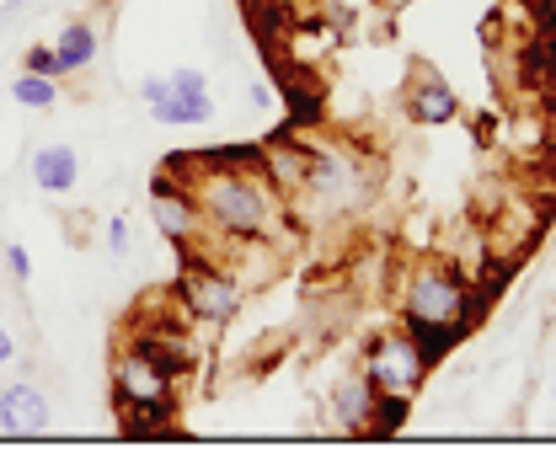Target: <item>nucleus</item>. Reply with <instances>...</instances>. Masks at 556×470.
I'll list each match as a JSON object with an SVG mask.
<instances>
[{
    "label": "nucleus",
    "instance_id": "obj_18",
    "mask_svg": "<svg viewBox=\"0 0 556 470\" xmlns=\"http://www.w3.org/2000/svg\"><path fill=\"white\" fill-rule=\"evenodd\" d=\"M108 246H113V252H129V219H124V214L108 219Z\"/></svg>",
    "mask_w": 556,
    "mask_h": 470
},
{
    "label": "nucleus",
    "instance_id": "obj_13",
    "mask_svg": "<svg viewBox=\"0 0 556 470\" xmlns=\"http://www.w3.org/2000/svg\"><path fill=\"white\" fill-rule=\"evenodd\" d=\"M11 97H16L22 107H33V113H49V107L60 102V80H54V75H33V69H22L16 86H11Z\"/></svg>",
    "mask_w": 556,
    "mask_h": 470
},
{
    "label": "nucleus",
    "instance_id": "obj_19",
    "mask_svg": "<svg viewBox=\"0 0 556 470\" xmlns=\"http://www.w3.org/2000/svg\"><path fill=\"white\" fill-rule=\"evenodd\" d=\"M11 358H16V336H11L5 327H0V369H5Z\"/></svg>",
    "mask_w": 556,
    "mask_h": 470
},
{
    "label": "nucleus",
    "instance_id": "obj_11",
    "mask_svg": "<svg viewBox=\"0 0 556 470\" xmlns=\"http://www.w3.org/2000/svg\"><path fill=\"white\" fill-rule=\"evenodd\" d=\"M54 54H60V80H65V75H80V69H91V60L102 54V27L86 22V16H80V22H65Z\"/></svg>",
    "mask_w": 556,
    "mask_h": 470
},
{
    "label": "nucleus",
    "instance_id": "obj_14",
    "mask_svg": "<svg viewBox=\"0 0 556 470\" xmlns=\"http://www.w3.org/2000/svg\"><path fill=\"white\" fill-rule=\"evenodd\" d=\"M407 336L417 342V353H422V364H439L444 353H450V342H455V327H433V321H407Z\"/></svg>",
    "mask_w": 556,
    "mask_h": 470
},
{
    "label": "nucleus",
    "instance_id": "obj_21",
    "mask_svg": "<svg viewBox=\"0 0 556 470\" xmlns=\"http://www.w3.org/2000/svg\"><path fill=\"white\" fill-rule=\"evenodd\" d=\"M552 391H556V385H552Z\"/></svg>",
    "mask_w": 556,
    "mask_h": 470
},
{
    "label": "nucleus",
    "instance_id": "obj_15",
    "mask_svg": "<svg viewBox=\"0 0 556 470\" xmlns=\"http://www.w3.org/2000/svg\"><path fill=\"white\" fill-rule=\"evenodd\" d=\"M407 402H413V396H375V411H369V433H375V439H386L391 428H402Z\"/></svg>",
    "mask_w": 556,
    "mask_h": 470
},
{
    "label": "nucleus",
    "instance_id": "obj_1",
    "mask_svg": "<svg viewBox=\"0 0 556 470\" xmlns=\"http://www.w3.org/2000/svg\"><path fill=\"white\" fill-rule=\"evenodd\" d=\"M188 193L199 203L204 225H214L230 241H257L274 230V203H268V188L257 182V172H241L225 161H199V177L188 182Z\"/></svg>",
    "mask_w": 556,
    "mask_h": 470
},
{
    "label": "nucleus",
    "instance_id": "obj_6",
    "mask_svg": "<svg viewBox=\"0 0 556 470\" xmlns=\"http://www.w3.org/2000/svg\"><path fill=\"white\" fill-rule=\"evenodd\" d=\"M155 124L166 129H193V124H208L214 118V102H208V80L204 69H177L166 75V97L150 107Z\"/></svg>",
    "mask_w": 556,
    "mask_h": 470
},
{
    "label": "nucleus",
    "instance_id": "obj_16",
    "mask_svg": "<svg viewBox=\"0 0 556 470\" xmlns=\"http://www.w3.org/2000/svg\"><path fill=\"white\" fill-rule=\"evenodd\" d=\"M22 69H33V75H54V80H60V54H54V43H43V49H27Z\"/></svg>",
    "mask_w": 556,
    "mask_h": 470
},
{
    "label": "nucleus",
    "instance_id": "obj_17",
    "mask_svg": "<svg viewBox=\"0 0 556 470\" xmlns=\"http://www.w3.org/2000/svg\"><path fill=\"white\" fill-rule=\"evenodd\" d=\"M5 272H11L16 283H27V278H33V257H27V246H16V241L5 246Z\"/></svg>",
    "mask_w": 556,
    "mask_h": 470
},
{
    "label": "nucleus",
    "instance_id": "obj_9",
    "mask_svg": "<svg viewBox=\"0 0 556 470\" xmlns=\"http://www.w3.org/2000/svg\"><path fill=\"white\" fill-rule=\"evenodd\" d=\"M455 113H460V97H455L439 75H428V69H422V80L407 91V118L422 124V129H439V124H450Z\"/></svg>",
    "mask_w": 556,
    "mask_h": 470
},
{
    "label": "nucleus",
    "instance_id": "obj_5",
    "mask_svg": "<svg viewBox=\"0 0 556 470\" xmlns=\"http://www.w3.org/2000/svg\"><path fill=\"white\" fill-rule=\"evenodd\" d=\"M177 300H182V310L188 316H199V321H230L236 316V305H241V289L225 278V272H214V268H188L177 272Z\"/></svg>",
    "mask_w": 556,
    "mask_h": 470
},
{
    "label": "nucleus",
    "instance_id": "obj_7",
    "mask_svg": "<svg viewBox=\"0 0 556 470\" xmlns=\"http://www.w3.org/2000/svg\"><path fill=\"white\" fill-rule=\"evenodd\" d=\"M49 428V396L33 380H11L0 391V433L11 439H38Z\"/></svg>",
    "mask_w": 556,
    "mask_h": 470
},
{
    "label": "nucleus",
    "instance_id": "obj_4",
    "mask_svg": "<svg viewBox=\"0 0 556 470\" xmlns=\"http://www.w3.org/2000/svg\"><path fill=\"white\" fill-rule=\"evenodd\" d=\"M422 374H428V364H422V353H417V342L407 332L380 336V342L369 347L364 380H369L375 396H413L417 385H422Z\"/></svg>",
    "mask_w": 556,
    "mask_h": 470
},
{
    "label": "nucleus",
    "instance_id": "obj_2",
    "mask_svg": "<svg viewBox=\"0 0 556 470\" xmlns=\"http://www.w3.org/2000/svg\"><path fill=\"white\" fill-rule=\"evenodd\" d=\"M402 305H407V321H433V327H455V332H466V321L477 316L471 289L450 268H417L407 278Z\"/></svg>",
    "mask_w": 556,
    "mask_h": 470
},
{
    "label": "nucleus",
    "instance_id": "obj_3",
    "mask_svg": "<svg viewBox=\"0 0 556 470\" xmlns=\"http://www.w3.org/2000/svg\"><path fill=\"white\" fill-rule=\"evenodd\" d=\"M113 396L118 411H139V406H177V374L161 353H150L144 342H129L113 364Z\"/></svg>",
    "mask_w": 556,
    "mask_h": 470
},
{
    "label": "nucleus",
    "instance_id": "obj_12",
    "mask_svg": "<svg viewBox=\"0 0 556 470\" xmlns=\"http://www.w3.org/2000/svg\"><path fill=\"white\" fill-rule=\"evenodd\" d=\"M369 411H375V391H369V380H348V385H338V396H332V417H338V428H343V433H369Z\"/></svg>",
    "mask_w": 556,
    "mask_h": 470
},
{
    "label": "nucleus",
    "instance_id": "obj_20",
    "mask_svg": "<svg viewBox=\"0 0 556 470\" xmlns=\"http://www.w3.org/2000/svg\"><path fill=\"white\" fill-rule=\"evenodd\" d=\"M552 310H556V300H552Z\"/></svg>",
    "mask_w": 556,
    "mask_h": 470
},
{
    "label": "nucleus",
    "instance_id": "obj_8",
    "mask_svg": "<svg viewBox=\"0 0 556 470\" xmlns=\"http://www.w3.org/2000/svg\"><path fill=\"white\" fill-rule=\"evenodd\" d=\"M150 203H155V225L177 241V246H188L199 230H204V214H199V203L188 188H177V182H155L150 188Z\"/></svg>",
    "mask_w": 556,
    "mask_h": 470
},
{
    "label": "nucleus",
    "instance_id": "obj_10",
    "mask_svg": "<svg viewBox=\"0 0 556 470\" xmlns=\"http://www.w3.org/2000/svg\"><path fill=\"white\" fill-rule=\"evenodd\" d=\"M33 182H38L43 193H54V199L75 193V182H80V155H75L70 144H43V150L33 155Z\"/></svg>",
    "mask_w": 556,
    "mask_h": 470
}]
</instances>
